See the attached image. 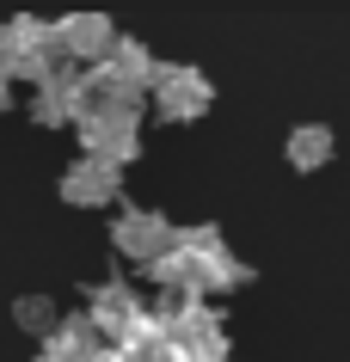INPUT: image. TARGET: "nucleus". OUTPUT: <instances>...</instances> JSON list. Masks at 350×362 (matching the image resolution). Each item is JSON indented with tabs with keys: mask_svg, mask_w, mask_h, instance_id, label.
<instances>
[{
	"mask_svg": "<svg viewBox=\"0 0 350 362\" xmlns=\"http://www.w3.org/2000/svg\"><path fill=\"white\" fill-rule=\"evenodd\" d=\"M148 283L160 288V295H233L240 283H252V264H240L233 258V246L221 240V228H185L173 240V252L160 258L154 270H148Z\"/></svg>",
	"mask_w": 350,
	"mask_h": 362,
	"instance_id": "f257e3e1",
	"label": "nucleus"
},
{
	"mask_svg": "<svg viewBox=\"0 0 350 362\" xmlns=\"http://www.w3.org/2000/svg\"><path fill=\"white\" fill-rule=\"evenodd\" d=\"M49 68H62L56 25L31 19V13H19V19L0 25V74H6V80H31V86H37Z\"/></svg>",
	"mask_w": 350,
	"mask_h": 362,
	"instance_id": "f03ea898",
	"label": "nucleus"
},
{
	"mask_svg": "<svg viewBox=\"0 0 350 362\" xmlns=\"http://www.w3.org/2000/svg\"><path fill=\"white\" fill-rule=\"evenodd\" d=\"M173 240H178V228L166 215H154V209H123L117 228H111V246L123 252V258H136L141 270H154L160 258L173 252Z\"/></svg>",
	"mask_w": 350,
	"mask_h": 362,
	"instance_id": "7ed1b4c3",
	"label": "nucleus"
},
{
	"mask_svg": "<svg viewBox=\"0 0 350 362\" xmlns=\"http://www.w3.org/2000/svg\"><path fill=\"white\" fill-rule=\"evenodd\" d=\"M86 320H93V332L105 344H123L141 320H148V301H141L129 283H117V276H111V283H98L93 295H86Z\"/></svg>",
	"mask_w": 350,
	"mask_h": 362,
	"instance_id": "20e7f679",
	"label": "nucleus"
},
{
	"mask_svg": "<svg viewBox=\"0 0 350 362\" xmlns=\"http://www.w3.org/2000/svg\"><path fill=\"white\" fill-rule=\"evenodd\" d=\"M148 98H154V111L166 117V123H191V117H203V111L215 105V86L197 74V68H178V62H166Z\"/></svg>",
	"mask_w": 350,
	"mask_h": 362,
	"instance_id": "39448f33",
	"label": "nucleus"
},
{
	"mask_svg": "<svg viewBox=\"0 0 350 362\" xmlns=\"http://www.w3.org/2000/svg\"><path fill=\"white\" fill-rule=\"evenodd\" d=\"M56 49L62 62H74V68H105L117 49V31L111 19H98V13H68V19H56Z\"/></svg>",
	"mask_w": 350,
	"mask_h": 362,
	"instance_id": "423d86ee",
	"label": "nucleus"
},
{
	"mask_svg": "<svg viewBox=\"0 0 350 362\" xmlns=\"http://www.w3.org/2000/svg\"><path fill=\"white\" fill-rule=\"evenodd\" d=\"M31 111H37V123H80V111H86V68H74V62H62V68H49V74L37 80V98H31Z\"/></svg>",
	"mask_w": 350,
	"mask_h": 362,
	"instance_id": "0eeeda50",
	"label": "nucleus"
},
{
	"mask_svg": "<svg viewBox=\"0 0 350 362\" xmlns=\"http://www.w3.org/2000/svg\"><path fill=\"white\" fill-rule=\"evenodd\" d=\"M80 148H86V160L129 166L141 148V117H86L80 123Z\"/></svg>",
	"mask_w": 350,
	"mask_h": 362,
	"instance_id": "6e6552de",
	"label": "nucleus"
},
{
	"mask_svg": "<svg viewBox=\"0 0 350 362\" xmlns=\"http://www.w3.org/2000/svg\"><path fill=\"white\" fill-rule=\"evenodd\" d=\"M62 197L74 203V209H105L123 197V166H105V160H86L80 153L74 166L62 172Z\"/></svg>",
	"mask_w": 350,
	"mask_h": 362,
	"instance_id": "1a4fd4ad",
	"label": "nucleus"
},
{
	"mask_svg": "<svg viewBox=\"0 0 350 362\" xmlns=\"http://www.w3.org/2000/svg\"><path fill=\"white\" fill-rule=\"evenodd\" d=\"M105 350H111V344L93 332V320L74 313V320H62V332H49V338L37 344V362H105Z\"/></svg>",
	"mask_w": 350,
	"mask_h": 362,
	"instance_id": "9d476101",
	"label": "nucleus"
},
{
	"mask_svg": "<svg viewBox=\"0 0 350 362\" xmlns=\"http://www.w3.org/2000/svg\"><path fill=\"white\" fill-rule=\"evenodd\" d=\"M117 80H129L136 93H154V80H160V62H154V49L148 43H136V37H117V49H111V62H105Z\"/></svg>",
	"mask_w": 350,
	"mask_h": 362,
	"instance_id": "9b49d317",
	"label": "nucleus"
},
{
	"mask_svg": "<svg viewBox=\"0 0 350 362\" xmlns=\"http://www.w3.org/2000/svg\"><path fill=\"white\" fill-rule=\"evenodd\" d=\"M332 129L326 123H301V129H289V141H283V153H289V166L295 172H313V166H326L332 160Z\"/></svg>",
	"mask_w": 350,
	"mask_h": 362,
	"instance_id": "f8f14e48",
	"label": "nucleus"
},
{
	"mask_svg": "<svg viewBox=\"0 0 350 362\" xmlns=\"http://www.w3.org/2000/svg\"><path fill=\"white\" fill-rule=\"evenodd\" d=\"M13 320H19L25 332H37V344L49 338V332H62V320H56V301H49V295H25V301L13 307Z\"/></svg>",
	"mask_w": 350,
	"mask_h": 362,
	"instance_id": "ddd939ff",
	"label": "nucleus"
},
{
	"mask_svg": "<svg viewBox=\"0 0 350 362\" xmlns=\"http://www.w3.org/2000/svg\"><path fill=\"white\" fill-rule=\"evenodd\" d=\"M6 105H13V80L0 74V111H6Z\"/></svg>",
	"mask_w": 350,
	"mask_h": 362,
	"instance_id": "4468645a",
	"label": "nucleus"
}]
</instances>
